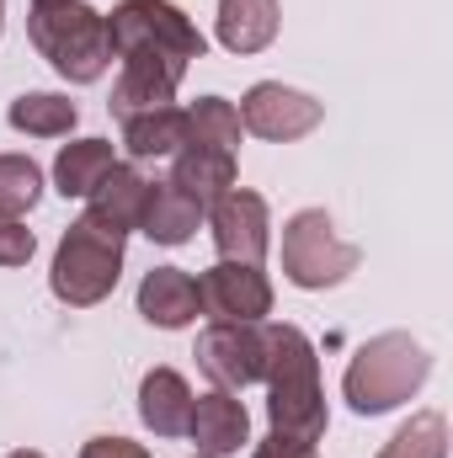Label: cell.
<instances>
[{
    "instance_id": "9a60e30c",
    "label": "cell",
    "mask_w": 453,
    "mask_h": 458,
    "mask_svg": "<svg viewBox=\"0 0 453 458\" xmlns=\"http://www.w3.org/2000/svg\"><path fill=\"white\" fill-rule=\"evenodd\" d=\"M139 416L155 437H182L192 421V389L176 368H150L139 378Z\"/></svg>"
},
{
    "instance_id": "4dcf8cb0",
    "label": "cell",
    "mask_w": 453,
    "mask_h": 458,
    "mask_svg": "<svg viewBox=\"0 0 453 458\" xmlns=\"http://www.w3.org/2000/svg\"><path fill=\"white\" fill-rule=\"evenodd\" d=\"M198 458H214V454H198Z\"/></svg>"
},
{
    "instance_id": "7c38bea8",
    "label": "cell",
    "mask_w": 453,
    "mask_h": 458,
    "mask_svg": "<svg viewBox=\"0 0 453 458\" xmlns=\"http://www.w3.org/2000/svg\"><path fill=\"white\" fill-rule=\"evenodd\" d=\"M144 198H150V176L139 171V165H123L117 160L113 171L102 176V187L86 198V225L107 229V234H117V240H128L133 229H139V219H144Z\"/></svg>"
},
{
    "instance_id": "5bb4252c",
    "label": "cell",
    "mask_w": 453,
    "mask_h": 458,
    "mask_svg": "<svg viewBox=\"0 0 453 458\" xmlns=\"http://www.w3.org/2000/svg\"><path fill=\"white\" fill-rule=\"evenodd\" d=\"M139 315L160 331H187L203 310H198V277L182 267H155L139 283Z\"/></svg>"
},
{
    "instance_id": "603a6c76",
    "label": "cell",
    "mask_w": 453,
    "mask_h": 458,
    "mask_svg": "<svg viewBox=\"0 0 453 458\" xmlns=\"http://www.w3.org/2000/svg\"><path fill=\"white\" fill-rule=\"evenodd\" d=\"M379 458H449V416L443 411H416L379 448Z\"/></svg>"
},
{
    "instance_id": "ba28073f",
    "label": "cell",
    "mask_w": 453,
    "mask_h": 458,
    "mask_svg": "<svg viewBox=\"0 0 453 458\" xmlns=\"http://www.w3.org/2000/svg\"><path fill=\"white\" fill-rule=\"evenodd\" d=\"M235 113H240V128H245V133H256V139H267V144H294V139H304V133H315V128L326 123V107H321L310 91H294V86H283V81L251 86Z\"/></svg>"
},
{
    "instance_id": "8992f818",
    "label": "cell",
    "mask_w": 453,
    "mask_h": 458,
    "mask_svg": "<svg viewBox=\"0 0 453 458\" xmlns=\"http://www.w3.org/2000/svg\"><path fill=\"white\" fill-rule=\"evenodd\" d=\"M357 261H363V250L341 240L326 208H299L283 225V277L304 293L346 283L357 272Z\"/></svg>"
},
{
    "instance_id": "8fae6325",
    "label": "cell",
    "mask_w": 453,
    "mask_h": 458,
    "mask_svg": "<svg viewBox=\"0 0 453 458\" xmlns=\"http://www.w3.org/2000/svg\"><path fill=\"white\" fill-rule=\"evenodd\" d=\"M182 75H187V64H176V59H160V54H123V75L113 81L107 113H113L117 123H128V117H139V113L171 107Z\"/></svg>"
},
{
    "instance_id": "52a82bcc",
    "label": "cell",
    "mask_w": 453,
    "mask_h": 458,
    "mask_svg": "<svg viewBox=\"0 0 453 458\" xmlns=\"http://www.w3.org/2000/svg\"><path fill=\"white\" fill-rule=\"evenodd\" d=\"M198 310L219 326H261L272 315V283L251 261H214L198 277Z\"/></svg>"
},
{
    "instance_id": "d4e9b609",
    "label": "cell",
    "mask_w": 453,
    "mask_h": 458,
    "mask_svg": "<svg viewBox=\"0 0 453 458\" xmlns=\"http://www.w3.org/2000/svg\"><path fill=\"white\" fill-rule=\"evenodd\" d=\"M32 250H38L32 229L21 225V219H0V267H27Z\"/></svg>"
},
{
    "instance_id": "2e32d148",
    "label": "cell",
    "mask_w": 453,
    "mask_h": 458,
    "mask_svg": "<svg viewBox=\"0 0 453 458\" xmlns=\"http://www.w3.org/2000/svg\"><path fill=\"white\" fill-rule=\"evenodd\" d=\"M171 187H182L203 214L235 187V155L225 149H203V144H182L171 155Z\"/></svg>"
},
{
    "instance_id": "4316f807",
    "label": "cell",
    "mask_w": 453,
    "mask_h": 458,
    "mask_svg": "<svg viewBox=\"0 0 453 458\" xmlns=\"http://www.w3.org/2000/svg\"><path fill=\"white\" fill-rule=\"evenodd\" d=\"M81 458H150V448L133 443V437H91L81 448Z\"/></svg>"
},
{
    "instance_id": "83f0119b",
    "label": "cell",
    "mask_w": 453,
    "mask_h": 458,
    "mask_svg": "<svg viewBox=\"0 0 453 458\" xmlns=\"http://www.w3.org/2000/svg\"><path fill=\"white\" fill-rule=\"evenodd\" d=\"M5 458H43V454H32V448H16V454H5Z\"/></svg>"
},
{
    "instance_id": "484cf974",
    "label": "cell",
    "mask_w": 453,
    "mask_h": 458,
    "mask_svg": "<svg viewBox=\"0 0 453 458\" xmlns=\"http://www.w3.org/2000/svg\"><path fill=\"white\" fill-rule=\"evenodd\" d=\"M251 458H321L315 454V443H299V437H283V432H267L256 448H251Z\"/></svg>"
},
{
    "instance_id": "9c48e42d",
    "label": "cell",
    "mask_w": 453,
    "mask_h": 458,
    "mask_svg": "<svg viewBox=\"0 0 453 458\" xmlns=\"http://www.w3.org/2000/svg\"><path fill=\"white\" fill-rule=\"evenodd\" d=\"M198 368L214 378V389H251L267 373V320L261 326H219L209 320V331L198 336Z\"/></svg>"
},
{
    "instance_id": "7402d4cb",
    "label": "cell",
    "mask_w": 453,
    "mask_h": 458,
    "mask_svg": "<svg viewBox=\"0 0 453 458\" xmlns=\"http://www.w3.org/2000/svg\"><path fill=\"white\" fill-rule=\"evenodd\" d=\"M240 133H245L240 128V113H235V102H225V97H198L187 107V144L235 155L240 149Z\"/></svg>"
},
{
    "instance_id": "277c9868",
    "label": "cell",
    "mask_w": 453,
    "mask_h": 458,
    "mask_svg": "<svg viewBox=\"0 0 453 458\" xmlns=\"http://www.w3.org/2000/svg\"><path fill=\"white\" fill-rule=\"evenodd\" d=\"M117 277H123V240L86 225V219H75L64 229L59 250H54V267H48L54 299L70 304V310H91L117 288Z\"/></svg>"
},
{
    "instance_id": "d6986e66",
    "label": "cell",
    "mask_w": 453,
    "mask_h": 458,
    "mask_svg": "<svg viewBox=\"0 0 453 458\" xmlns=\"http://www.w3.org/2000/svg\"><path fill=\"white\" fill-rule=\"evenodd\" d=\"M117 165L113 144L107 139H75V144H64L59 155H54V192L59 198H91L97 187H102V176Z\"/></svg>"
},
{
    "instance_id": "cb8c5ba5",
    "label": "cell",
    "mask_w": 453,
    "mask_h": 458,
    "mask_svg": "<svg viewBox=\"0 0 453 458\" xmlns=\"http://www.w3.org/2000/svg\"><path fill=\"white\" fill-rule=\"evenodd\" d=\"M43 198V171L32 155H0V219L32 214Z\"/></svg>"
},
{
    "instance_id": "4fadbf2b",
    "label": "cell",
    "mask_w": 453,
    "mask_h": 458,
    "mask_svg": "<svg viewBox=\"0 0 453 458\" xmlns=\"http://www.w3.org/2000/svg\"><path fill=\"white\" fill-rule=\"evenodd\" d=\"M187 437L198 443V454L229 458L251 443V416L245 405L229 394V389H209L192 400V421H187Z\"/></svg>"
},
{
    "instance_id": "e0dca14e",
    "label": "cell",
    "mask_w": 453,
    "mask_h": 458,
    "mask_svg": "<svg viewBox=\"0 0 453 458\" xmlns=\"http://www.w3.org/2000/svg\"><path fill=\"white\" fill-rule=\"evenodd\" d=\"M203 225V208L171 187V182H150V198H144V219H139V234H150L155 245H187Z\"/></svg>"
},
{
    "instance_id": "30bf717a",
    "label": "cell",
    "mask_w": 453,
    "mask_h": 458,
    "mask_svg": "<svg viewBox=\"0 0 453 458\" xmlns=\"http://www.w3.org/2000/svg\"><path fill=\"white\" fill-rule=\"evenodd\" d=\"M209 229H214L219 261H251V267H261V256L272 245L267 198L261 192H245V187H229L225 198L209 208Z\"/></svg>"
},
{
    "instance_id": "ac0fdd59",
    "label": "cell",
    "mask_w": 453,
    "mask_h": 458,
    "mask_svg": "<svg viewBox=\"0 0 453 458\" xmlns=\"http://www.w3.org/2000/svg\"><path fill=\"white\" fill-rule=\"evenodd\" d=\"M278 21H283L278 0H219L214 27H219V43L229 54H261V48H272Z\"/></svg>"
},
{
    "instance_id": "7a4b0ae2",
    "label": "cell",
    "mask_w": 453,
    "mask_h": 458,
    "mask_svg": "<svg viewBox=\"0 0 453 458\" xmlns=\"http://www.w3.org/2000/svg\"><path fill=\"white\" fill-rule=\"evenodd\" d=\"M432 373V357L427 346L416 342L411 331H384L373 342H363L346 362V378H341V394L357 416H384L395 405H406Z\"/></svg>"
},
{
    "instance_id": "ffe728a7",
    "label": "cell",
    "mask_w": 453,
    "mask_h": 458,
    "mask_svg": "<svg viewBox=\"0 0 453 458\" xmlns=\"http://www.w3.org/2000/svg\"><path fill=\"white\" fill-rule=\"evenodd\" d=\"M182 144H187V107H176V102L123 123V149L133 160H171Z\"/></svg>"
},
{
    "instance_id": "f1b7e54d",
    "label": "cell",
    "mask_w": 453,
    "mask_h": 458,
    "mask_svg": "<svg viewBox=\"0 0 453 458\" xmlns=\"http://www.w3.org/2000/svg\"><path fill=\"white\" fill-rule=\"evenodd\" d=\"M0 27H5V0H0Z\"/></svg>"
},
{
    "instance_id": "5b68a950",
    "label": "cell",
    "mask_w": 453,
    "mask_h": 458,
    "mask_svg": "<svg viewBox=\"0 0 453 458\" xmlns=\"http://www.w3.org/2000/svg\"><path fill=\"white\" fill-rule=\"evenodd\" d=\"M107 43H113V59L160 54V59H176V64H192V59L209 54V38L171 0H117L107 11Z\"/></svg>"
},
{
    "instance_id": "3957f363",
    "label": "cell",
    "mask_w": 453,
    "mask_h": 458,
    "mask_svg": "<svg viewBox=\"0 0 453 458\" xmlns=\"http://www.w3.org/2000/svg\"><path fill=\"white\" fill-rule=\"evenodd\" d=\"M27 38H32V48H38L70 86H91V81H102L107 64H113L107 11H97V5H86V0L32 5V11H27Z\"/></svg>"
},
{
    "instance_id": "f546056e",
    "label": "cell",
    "mask_w": 453,
    "mask_h": 458,
    "mask_svg": "<svg viewBox=\"0 0 453 458\" xmlns=\"http://www.w3.org/2000/svg\"><path fill=\"white\" fill-rule=\"evenodd\" d=\"M32 5H59V0H32Z\"/></svg>"
},
{
    "instance_id": "44dd1931",
    "label": "cell",
    "mask_w": 453,
    "mask_h": 458,
    "mask_svg": "<svg viewBox=\"0 0 453 458\" xmlns=\"http://www.w3.org/2000/svg\"><path fill=\"white\" fill-rule=\"evenodd\" d=\"M5 123H11L16 133H27V139H64V133L81 123V107H75L70 97H59V91H21V97L11 102Z\"/></svg>"
},
{
    "instance_id": "6da1fadb",
    "label": "cell",
    "mask_w": 453,
    "mask_h": 458,
    "mask_svg": "<svg viewBox=\"0 0 453 458\" xmlns=\"http://www.w3.org/2000/svg\"><path fill=\"white\" fill-rule=\"evenodd\" d=\"M267 421L283 437L321 443L331 427L326 384H321V352L299 326H267Z\"/></svg>"
}]
</instances>
